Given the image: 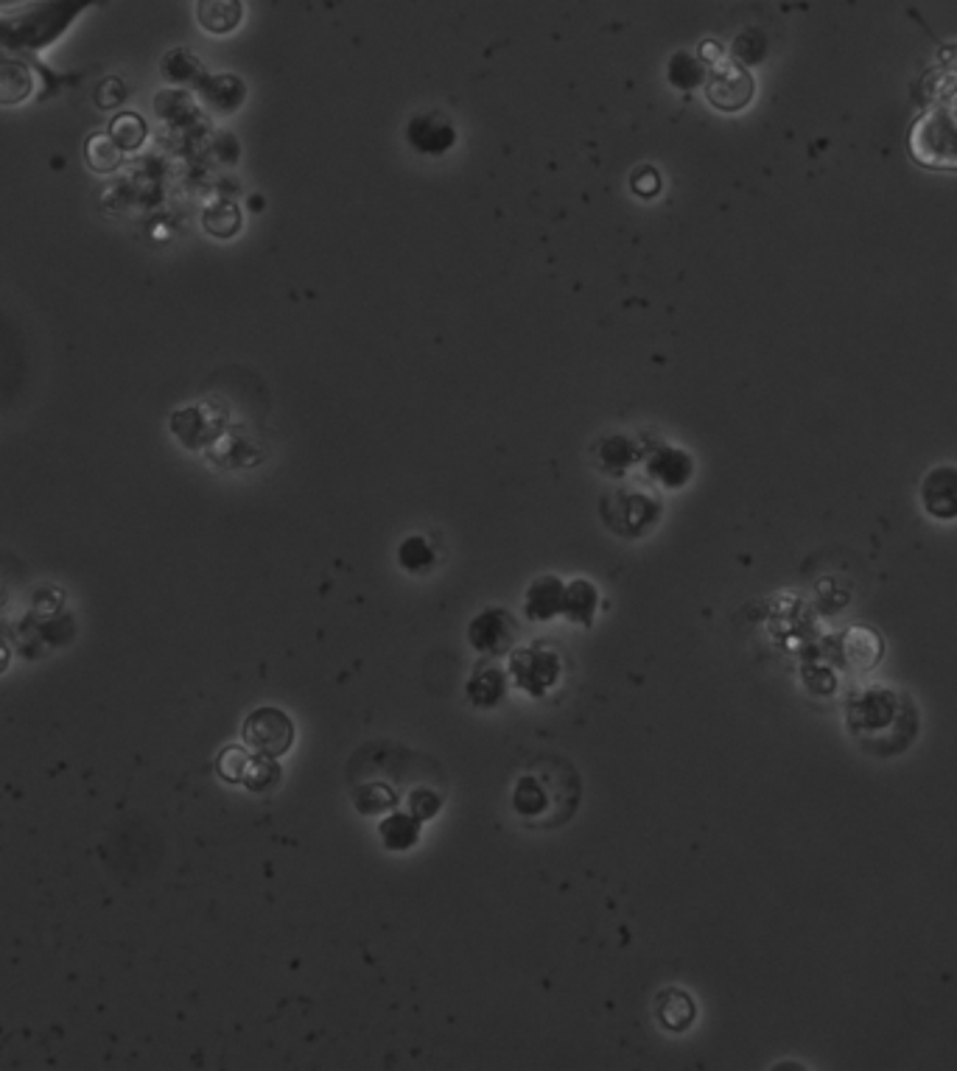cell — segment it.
I'll use <instances>...</instances> for the list:
<instances>
[{
    "label": "cell",
    "instance_id": "6da1fadb",
    "mask_svg": "<svg viewBox=\"0 0 957 1071\" xmlns=\"http://www.w3.org/2000/svg\"><path fill=\"white\" fill-rule=\"evenodd\" d=\"M107 0H26L0 7V60H23L32 65L53 48L71 26L92 7Z\"/></svg>",
    "mask_w": 957,
    "mask_h": 1071
},
{
    "label": "cell",
    "instance_id": "7a4b0ae2",
    "mask_svg": "<svg viewBox=\"0 0 957 1071\" xmlns=\"http://www.w3.org/2000/svg\"><path fill=\"white\" fill-rule=\"evenodd\" d=\"M580 800V777L563 758H540L519 777L512 792V809L535 829L563 825Z\"/></svg>",
    "mask_w": 957,
    "mask_h": 1071
},
{
    "label": "cell",
    "instance_id": "3957f363",
    "mask_svg": "<svg viewBox=\"0 0 957 1071\" xmlns=\"http://www.w3.org/2000/svg\"><path fill=\"white\" fill-rule=\"evenodd\" d=\"M910 154L927 169L957 171V112H921L910 129Z\"/></svg>",
    "mask_w": 957,
    "mask_h": 1071
},
{
    "label": "cell",
    "instance_id": "277c9868",
    "mask_svg": "<svg viewBox=\"0 0 957 1071\" xmlns=\"http://www.w3.org/2000/svg\"><path fill=\"white\" fill-rule=\"evenodd\" d=\"M703 90H706L708 104L714 107V110L742 112L750 101H754L756 82H754V73L742 65V62L725 57V60L711 65V71L706 73Z\"/></svg>",
    "mask_w": 957,
    "mask_h": 1071
},
{
    "label": "cell",
    "instance_id": "5b68a950",
    "mask_svg": "<svg viewBox=\"0 0 957 1071\" xmlns=\"http://www.w3.org/2000/svg\"><path fill=\"white\" fill-rule=\"evenodd\" d=\"M244 745L247 750H252L256 756H266V758H281L291 750V742H295V725L291 719L286 717L277 708H258L247 717L244 722Z\"/></svg>",
    "mask_w": 957,
    "mask_h": 1071
},
{
    "label": "cell",
    "instance_id": "8992f818",
    "mask_svg": "<svg viewBox=\"0 0 957 1071\" xmlns=\"http://www.w3.org/2000/svg\"><path fill=\"white\" fill-rule=\"evenodd\" d=\"M605 523L619 535H644L658 521L661 507L644 493H613L602 507Z\"/></svg>",
    "mask_w": 957,
    "mask_h": 1071
},
{
    "label": "cell",
    "instance_id": "52a82bcc",
    "mask_svg": "<svg viewBox=\"0 0 957 1071\" xmlns=\"http://www.w3.org/2000/svg\"><path fill=\"white\" fill-rule=\"evenodd\" d=\"M510 674L519 688L532 697H544L560 677V660L549 649H515L510 655Z\"/></svg>",
    "mask_w": 957,
    "mask_h": 1071
},
{
    "label": "cell",
    "instance_id": "ba28073f",
    "mask_svg": "<svg viewBox=\"0 0 957 1071\" xmlns=\"http://www.w3.org/2000/svg\"><path fill=\"white\" fill-rule=\"evenodd\" d=\"M515 635H519V624L501 608H487L485 613H478L471 621V630H468L471 647L482 655L510 652L512 644H515Z\"/></svg>",
    "mask_w": 957,
    "mask_h": 1071
},
{
    "label": "cell",
    "instance_id": "9c48e42d",
    "mask_svg": "<svg viewBox=\"0 0 957 1071\" xmlns=\"http://www.w3.org/2000/svg\"><path fill=\"white\" fill-rule=\"evenodd\" d=\"M224 420V409L208 403H194L177 409L171 414V434L185 445V448H202L204 443L216 437L219 425Z\"/></svg>",
    "mask_w": 957,
    "mask_h": 1071
},
{
    "label": "cell",
    "instance_id": "30bf717a",
    "mask_svg": "<svg viewBox=\"0 0 957 1071\" xmlns=\"http://www.w3.org/2000/svg\"><path fill=\"white\" fill-rule=\"evenodd\" d=\"M924 110L957 112V46H946L941 60L921 82Z\"/></svg>",
    "mask_w": 957,
    "mask_h": 1071
},
{
    "label": "cell",
    "instance_id": "8fae6325",
    "mask_svg": "<svg viewBox=\"0 0 957 1071\" xmlns=\"http://www.w3.org/2000/svg\"><path fill=\"white\" fill-rule=\"evenodd\" d=\"M407 140L420 154L439 158L457 146V126L443 112H423L407 124Z\"/></svg>",
    "mask_w": 957,
    "mask_h": 1071
},
{
    "label": "cell",
    "instance_id": "7c38bea8",
    "mask_svg": "<svg viewBox=\"0 0 957 1071\" xmlns=\"http://www.w3.org/2000/svg\"><path fill=\"white\" fill-rule=\"evenodd\" d=\"M921 503L935 521H957V468L937 464L921 482Z\"/></svg>",
    "mask_w": 957,
    "mask_h": 1071
},
{
    "label": "cell",
    "instance_id": "4fadbf2b",
    "mask_svg": "<svg viewBox=\"0 0 957 1071\" xmlns=\"http://www.w3.org/2000/svg\"><path fill=\"white\" fill-rule=\"evenodd\" d=\"M194 92L219 115L236 112L247 99V87L233 73H204L194 87Z\"/></svg>",
    "mask_w": 957,
    "mask_h": 1071
},
{
    "label": "cell",
    "instance_id": "5bb4252c",
    "mask_svg": "<svg viewBox=\"0 0 957 1071\" xmlns=\"http://www.w3.org/2000/svg\"><path fill=\"white\" fill-rule=\"evenodd\" d=\"M37 92L34 67L23 60H0V107H21Z\"/></svg>",
    "mask_w": 957,
    "mask_h": 1071
},
{
    "label": "cell",
    "instance_id": "9a60e30c",
    "mask_svg": "<svg viewBox=\"0 0 957 1071\" xmlns=\"http://www.w3.org/2000/svg\"><path fill=\"white\" fill-rule=\"evenodd\" d=\"M563 594L566 585L558 576H540L530 585L524 599L526 615L532 621H549L558 613H563Z\"/></svg>",
    "mask_w": 957,
    "mask_h": 1071
},
{
    "label": "cell",
    "instance_id": "2e32d148",
    "mask_svg": "<svg viewBox=\"0 0 957 1071\" xmlns=\"http://www.w3.org/2000/svg\"><path fill=\"white\" fill-rule=\"evenodd\" d=\"M244 21V3L241 0H199L197 3V23L208 34H229L236 32Z\"/></svg>",
    "mask_w": 957,
    "mask_h": 1071
},
{
    "label": "cell",
    "instance_id": "e0dca14e",
    "mask_svg": "<svg viewBox=\"0 0 957 1071\" xmlns=\"http://www.w3.org/2000/svg\"><path fill=\"white\" fill-rule=\"evenodd\" d=\"M124 158H126L124 149L110 138V132L107 129L92 132L90 138L85 140V163L87 169H90L92 174H99V177H110V174L121 171Z\"/></svg>",
    "mask_w": 957,
    "mask_h": 1071
},
{
    "label": "cell",
    "instance_id": "ac0fdd59",
    "mask_svg": "<svg viewBox=\"0 0 957 1071\" xmlns=\"http://www.w3.org/2000/svg\"><path fill=\"white\" fill-rule=\"evenodd\" d=\"M204 65L188 51V48H171L160 60V76L174 87H197V82L204 76Z\"/></svg>",
    "mask_w": 957,
    "mask_h": 1071
},
{
    "label": "cell",
    "instance_id": "d6986e66",
    "mask_svg": "<svg viewBox=\"0 0 957 1071\" xmlns=\"http://www.w3.org/2000/svg\"><path fill=\"white\" fill-rule=\"evenodd\" d=\"M692 471H695V462L688 459V453L675 451V448H663V451H658L656 457H652V462H649V473H652V478L663 482L667 487H681V484H686L688 478H692Z\"/></svg>",
    "mask_w": 957,
    "mask_h": 1071
},
{
    "label": "cell",
    "instance_id": "ffe728a7",
    "mask_svg": "<svg viewBox=\"0 0 957 1071\" xmlns=\"http://www.w3.org/2000/svg\"><path fill=\"white\" fill-rule=\"evenodd\" d=\"M695 1016H697V1007L688 993L675 991V987H669V991L661 993V999H658V1019H661V1024L667 1026V1030L683 1032L692 1021H695Z\"/></svg>",
    "mask_w": 957,
    "mask_h": 1071
},
{
    "label": "cell",
    "instance_id": "44dd1931",
    "mask_svg": "<svg viewBox=\"0 0 957 1071\" xmlns=\"http://www.w3.org/2000/svg\"><path fill=\"white\" fill-rule=\"evenodd\" d=\"M468 697L473 706L493 708L505 699V674L496 667H476L473 677L468 680Z\"/></svg>",
    "mask_w": 957,
    "mask_h": 1071
},
{
    "label": "cell",
    "instance_id": "7402d4cb",
    "mask_svg": "<svg viewBox=\"0 0 957 1071\" xmlns=\"http://www.w3.org/2000/svg\"><path fill=\"white\" fill-rule=\"evenodd\" d=\"M597 610V588L585 580H574L563 594V615L580 627H591Z\"/></svg>",
    "mask_w": 957,
    "mask_h": 1071
},
{
    "label": "cell",
    "instance_id": "603a6c76",
    "mask_svg": "<svg viewBox=\"0 0 957 1071\" xmlns=\"http://www.w3.org/2000/svg\"><path fill=\"white\" fill-rule=\"evenodd\" d=\"M110 138L124 149V154H135L144 149L146 138H149V126H146L144 115L138 112H119L107 126Z\"/></svg>",
    "mask_w": 957,
    "mask_h": 1071
},
{
    "label": "cell",
    "instance_id": "cb8c5ba5",
    "mask_svg": "<svg viewBox=\"0 0 957 1071\" xmlns=\"http://www.w3.org/2000/svg\"><path fill=\"white\" fill-rule=\"evenodd\" d=\"M381 839H384V848L393 854L409 850L420 839V820L414 814H389L381 823Z\"/></svg>",
    "mask_w": 957,
    "mask_h": 1071
},
{
    "label": "cell",
    "instance_id": "d4e9b609",
    "mask_svg": "<svg viewBox=\"0 0 957 1071\" xmlns=\"http://www.w3.org/2000/svg\"><path fill=\"white\" fill-rule=\"evenodd\" d=\"M706 62L703 60H697V57H692V53H686V51H678L672 60H669V67H667V79H669V85L675 87V90H681V92H692V90H697V87L706 82Z\"/></svg>",
    "mask_w": 957,
    "mask_h": 1071
},
{
    "label": "cell",
    "instance_id": "484cf974",
    "mask_svg": "<svg viewBox=\"0 0 957 1071\" xmlns=\"http://www.w3.org/2000/svg\"><path fill=\"white\" fill-rule=\"evenodd\" d=\"M154 112L160 115V121L171 126H185L194 121V115H199L197 104L190 99V92H185L183 87H174V90H163L154 99Z\"/></svg>",
    "mask_w": 957,
    "mask_h": 1071
},
{
    "label": "cell",
    "instance_id": "4316f807",
    "mask_svg": "<svg viewBox=\"0 0 957 1071\" xmlns=\"http://www.w3.org/2000/svg\"><path fill=\"white\" fill-rule=\"evenodd\" d=\"M202 227L213 238H233L241 229V210L233 202H216L204 208Z\"/></svg>",
    "mask_w": 957,
    "mask_h": 1071
},
{
    "label": "cell",
    "instance_id": "83f0119b",
    "mask_svg": "<svg viewBox=\"0 0 957 1071\" xmlns=\"http://www.w3.org/2000/svg\"><path fill=\"white\" fill-rule=\"evenodd\" d=\"M398 562H400V569L403 571H412V574H426V571L434 569L437 555H434V549L428 546L426 537H407V540L400 543Z\"/></svg>",
    "mask_w": 957,
    "mask_h": 1071
},
{
    "label": "cell",
    "instance_id": "f1b7e54d",
    "mask_svg": "<svg viewBox=\"0 0 957 1071\" xmlns=\"http://www.w3.org/2000/svg\"><path fill=\"white\" fill-rule=\"evenodd\" d=\"M252 764H256V758L247 752V747H227V750H222V756H219L216 770L224 781H229V784H244L247 775H250Z\"/></svg>",
    "mask_w": 957,
    "mask_h": 1071
},
{
    "label": "cell",
    "instance_id": "f546056e",
    "mask_svg": "<svg viewBox=\"0 0 957 1071\" xmlns=\"http://www.w3.org/2000/svg\"><path fill=\"white\" fill-rule=\"evenodd\" d=\"M731 53H734V60L742 62L745 67L759 65V62L768 57V40H765V34L761 32L748 28V32H742L739 37H736L734 46H731Z\"/></svg>",
    "mask_w": 957,
    "mask_h": 1071
},
{
    "label": "cell",
    "instance_id": "4dcf8cb0",
    "mask_svg": "<svg viewBox=\"0 0 957 1071\" xmlns=\"http://www.w3.org/2000/svg\"><path fill=\"white\" fill-rule=\"evenodd\" d=\"M126 99H129V85L121 76H104L99 85L92 87V101L101 112L119 110Z\"/></svg>",
    "mask_w": 957,
    "mask_h": 1071
},
{
    "label": "cell",
    "instance_id": "1f68e13d",
    "mask_svg": "<svg viewBox=\"0 0 957 1071\" xmlns=\"http://www.w3.org/2000/svg\"><path fill=\"white\" fill-rule=\"evenodd\" d=\"M409 806H412V814L418 820H426V817H434L439 811V797L432 789H418L409 797Z\"/></svg>",
    "mask_w": 957,
    "mask_h": 1071
},
{
    "label": "cell",
    "instance_id": "d6a6232c",
    "mask_svg": "<svg viewBox=\"0 0 957 1071\" xmlns=\"http://www.w3.org/2000/svg\"><path fill=\"white\" fill-rule=\"evenodd\" d=\"M661 190V174H656L652 169H642L633 174V194L644 199H652Z\"/></svg>",
    "mask_w": 957,
    "mask_h": 1071
},
{
    "label": "cell",
    "instance_id": "836d02e7",
    "mask_svg": "<svg viewBox=\"0 0 957 1071\" xmlns=\"http://www.w3.org/2000/svg\"><path fill=\"white\" fill-rule=\"evenodd\" d=\"M700 60L706 62V65H717L720 60H725V48H722L717 40L700 42Z\"/></svg>",
    "mask_w": 957,
    "mask_h": 1071
}]
</instances>
